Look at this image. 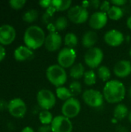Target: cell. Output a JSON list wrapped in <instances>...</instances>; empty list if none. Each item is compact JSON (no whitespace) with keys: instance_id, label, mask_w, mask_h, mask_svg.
I'll list each match as a JSON object with an SVG mask.
<instances>
[{"instance_id":"obj_39","label":"cell","mask_w":131,"mask_h":132,"mask_svg":"<svg viewBox=\"0 0 131 132\" xmlns=\"http://www.w3.org/2000/svg\"><path fill=\"white\" fill-rule=\"evenodd\" d=\"M117 132H128L127 131V129L123 126H119L117 128Z\"/></svg>"},{"instance_id":"obj_21","label":"cell","mask_w":131,"mask_h":132,"mask_svg":"<svg viewBox=\"0 0 131 132\" xmlns=\"http://www.w3.org/2000/svg\"><path fill=\"white\" fill-rule=\"evenodd\" d=\"M72 5L71 0H53L52 1V6L56 11H65L70 9Z\"/></svg>"},{"instance_id":"obj_32","label":"cell","mask_w":131,"mask_h":132,"mask_svg":"<svg viewBox=\"0 0 131 132\" xmlns=\"http://www.w3.org/2000/svg\"><path fill=\"white\" fill-rule=\"evenodd\" d=\"M110 8H111V6H110V2H108V1L103 2L100 4V12H104V13H107Z\"/></svg>"},{"instance_id":"obj_42","label":"cell","mask_w":131,"mask_h":132,"mask_svg":"<svg viewBox=\"0 0 131 132\" xmlns=\"http://www.w3.org/2000/svg\"><path fill=\"white\" fill-rule=\"evenodd\" d=\"M128 94H129V97L130 98V100H131V87H130V89H129V91H128Z\"/></svg>"},{"instance_id":"obj_7","label":"cell","mask_w":131,"mask_h":132,"mask_svg":"<svg viewBox=\"0 0 131 132\" xmlns=\"http://www.w3.org/2000/svg\"><path fill=\"white\" fill-rule=\"evenodd\" d=\"M81 104L80 102L75 97H71L64 102L62 106V114L64 117L72 119L76 118L80 112Z\"/></svg>"},{"instance_id":"obj_24","label":"cell","mask_w":131,"mask_h":132,"mask_svg":"<svg viewBox=\"0 0 131 132\" xmlns=\"http://www.w3.org/2000/svg\"><path fill=\"white\" fill-rule=\"evenodd\" d=\"M53 118H54L53 117V114H51V112L46 110H42L39 114V121L41 122V124H42V125H51Z\"/></svg>"},{"instance_id":"obj_8","label":"cell","mask_w":131,"mask_h":132,"mask_svg":"<svg viewBox=\"0 0 131 132\" xmlns=\"http://www.w3.org/2000/svg\"><path fill=\"white\" fill-rule=\"evenodd\" d=\"M68 19L75 24H82L87 21L89 13L86 9L81 5H75L71 7L67 13Z\"/></svg>"},{"instance_id":"obj_11","label":"cell","mask_w":131,"mask_h":132,"mask_svg":"<svg viewBox=\"0 0 131 132\" xmlns=\"http://www.w3.org/2000/svg\"><path fill=\"white\" fill-rule=\"evenodd\" d=\"M52 132H72L73 125L70 119L59 115L53 118L51 125Z\"/></svg>"},{"instance_id":"obj_14","label":"cell","mask_w":131,"mask_h":132,"mask_svg":"<svg viewBox=\"0 0 131 132\" xmlns=\"http://www.w3.org/2000/svg\"><path fill=\"white\" fill-rule=\"evenodd\" d=\"M124 36L121 32L117 29H111L106 32L104 35L105 43L110 46H118L123 43Z\"/></svg>"},{"instance_id":"obj_26","label":"cell","mask_w":131,"mask_h":132,"mask_svg":"<svg viewBox=\"0 0 131 132\" xmlns=\"http://www.w3.org/2000/svg\"><path fill=\"white\" fill-rule=\"evenodd\" d=\"M97 74H98V77L103 81L108 82L111 77V72L110 69L106 66L100 67L97 70Z\"/></svg>"},{"instance_id":"obj_31","label":"cell","mask_w":131,"mask_h":132,"mask_svg":"<svg viewBox=\"0 0 131 132\" xmlns=\"http://www.w3.org/2000/svg\"><path fill=\"white\" fill-rule=\"evenodd\" d=\"M25 3H26L25 0H10L8 2V4L11 6V8L16 10L22 9Z\"/></svg>"},{"instance_id":"obj_40","label":"cell","mask_w":131,"mask_h":132,"mask_svg":"<svg viewBox=\"0 0 131 132\" xmlns=\"http://www.w3.org/2000/svg\"><path fill=\"white\" fill-rule=\"evenodd\" d=\"M21 132H34V130L31 127H25L22 130Z\"/></svg>"},{"instance_id":"obj_20","label":"cell","mask_w":131,"mask_h":132,"mask_svg":"<svg viewBox=\"0 0 131 132\" xmlns=\"http://www.w3.org/2000/svg\"><path fill=\"white\" fill-rule=\"evenodd\" d=\"M85 68L82 63H77L73 65L69 70V75L72 78L79 80L84 76Z\"/></svg>"},{"instance_id":"obj_25","label":"cell","mask_w":131,"mask_h":132,"mask_svg":"<svg viewBox=\"0 0 131 132\" xmlns=\"http://www.w3.org/2000/svg\"><path fill=\"white\" fill-rule=\"evenodd\" d=\"M64 43L69 48L73 49L78 44V38L76 35H75L73 32L67 33L64 37Z\"/></svg>"},{"instance_id":"obj_41","label":"cell","mask_w":131,"mask_h":132,"mask_svg":"<svg viewBox=\"0 0 131 132\" xmlns=\"http://www.w3.org/2000/svg\"><path fill=\"white\" fill-rule=\"evenodd\" d=\"M127 27L131 30V15L127 19Z\"/></svg>"},{"instance_id":"obj_13","label":"cell","mask_w":131,"mask_h":132,"mask_svg":"<svg viewBox=\"0 0 131 132\" xmlns=\"http://www.w3.org/2000/svg\"><path fill=\"white\" fill-rule=\"evenodd\" d=\"M45 47L49 52L57 51L62 45V37L56 32H51L45 40Z\"/></svg>"},{"instance_id":"obj_19","label":"cell","mask_w":131,"mask_h":132,"mask_svg":"<svg viewBox=\"0 0 131 132\" xmlns=\"http://www.w3.org/2000/svg\"><path fill=\"white\" fill-rule=\"evenodd\" d=\"M129 115L127 107L124 104H117L113 110V116L117 120H123Z\"/></svg>"},{"instance_id":"obj_5","label":"cell","mask_w":131,"mask_h":132,"mask_svg":"<svg viewBox=\"0 0 131 132\" xmlns=\"http://www.w3.org/2000/svg\"><path fill=\"white\" fill-rule=\"evenodd\" d=\"M36 99L39 107L46 111L53 108L56 103L55 94L51 90L47 89L40 90L37 93Z\"/></svg>"},{"instance_id":"obj_2","label":"cell","mask_w":131,"mask_h":132,"mask_svg":"<svg viewBox=\"0 0 131 132\" xmlns=\"http://www.w3.org/2000/svg\"><path fill=\"white\" fill-rule=\"evenodd\" d=\"M46 37L45 32L41 27L31 26L25 29L23 40L27 47L31 50H36L44 45Z\"/></svg>"},{"instance_id":"obj_16","label":"cell","mask_w":131,"mask_h":132,"mask_svg":"<svg viewBox=\"0 0 131 132\" xmlns=\"http://www.w3.org/2000/svg\"><path fill=\"white\" fill-rule=\"evenodd\" d=\"M114 74L120 78L128 77L131 73V63L129 60H123L117 62L113 67Z\"/></svg>"},{"instance_id":"obj_38","label":"cell","mask_w":131,"mask_h":132,"mask_svg":"<svg viewBox=\"0 0 131 132\" xmlns=\"http://www.w3.org/2000/svg\"><path fill=\"white\" fill-rule=\"evenodd\" d=\"M5 108L8 109V104L3 100H0V111H2Z\"/></svg>"},{"instance_id":"obj_22","label":"cell","mask_w":131,"mask_h":132,"mask_svg":"<svg viewBox=\"0 0 131 132\" xmlns=\"http://www.w3.org/2000/svg\"><path fill=\"white\" fill-rule=\"evenodd\" d=\"M107 14L108 18H110L112 20L117 21V20L120 19L123 17L124 12L120 7L113 5V6H111V8L110 9V10L108 11V12Z\"/></svg>"},{"instance_id":"obj_6","label":"cell","mask_w":131,"mask_h":132,"mask_svg":"<svg viewBox=\"0 0 131 132\" xmlns=\"http://www.w3.org/2000/svg\"><path fill=\"white\" fill-rule=\"evenodd\" d=\"M76 59V53L74 49L66 47L62 49L57 56V61L63 68L72 67Z\"/></svg>"},{"instance_id":"obj_1","label":"cell","mask_w":131,"mask_h":132,"mask_svg":"<svg viewBox=\"0 0 131 132\" xmlns=\"http://www.w3.org/2000/svg\"><path fill=\"white\" fill-rule=\"evenodd\" d=\"M103 95L104 99L110 104H117L122 101L126 95V88L123 83L113 80L106 83Z\"/></svg>"},{"instance_id":"obj_15","label":"cell","mask_w":131,"mask_h":132,"mask_svg":"<svg viewBox=\"0 0 131 132\" xmlns=\"http://www.w3.org/2000/svg\"><path fill=\"white\" fill-rule=\"evenodd\" d=\"M108 21V16L107 13L102 12H96L91 15L89 19V25L93 29H100L103 28Z\"/></svg>"},{"instance_id":"obj_28","label":"cell","mask_w":131,"mask_h":132,"mask_svg":"<svg viewBox=\"0 0 131 132\" xmlns=\"http://www.w3.org/2000/svg\"><path fill=\"white\" fill-rule=\"evenodd\" d=\"M37 18H38V11L36 9H29L26 11L22 16L23 20L28 23L33 22L37 19Z\"/></svg>"},{"instance_id":"obj_37","label":"cell","mask_w":131,"mask_h":132,"mask_svg":"<svg viewBox=\"0 0 131 132\" xmlns=\"http://www.w3.org/2000/svg\"><path fill=\"white\" fill-rule=\"evenodd\" d=\"M100 1H98V0H93V1H91L90 2V6H92L93 8H94V9H97V8H100Z\"/></svg>"},{"instance_id":"obj_44","label":"cell","mask_w":131,"mask_h":132,"mask_svg":"<svg viewBox=\"0 0 131 132\" xmlns=\"http://www.w3.org/2000/svg\"><path fill=\"white\" fill-rule=\"evenodd\" d=\"M129 54H130V56H131V49L130 50V51H129Z\"/></svg>"},{"instance_id":"obj_34","label":"cell","mask_w":131,"mask_h":132,"mask_svg":"<svg viewBox=\"0 0 131 132\" xmlns=\"http://www.w3.org/2000/svg\"><path fill=\"white\" fill-rule=\"evenodd\" d=\"M110 3H111L113 5L120 7V6L125 5V4L127 3V1H125V0H113V1L110 2Z\"/></svg>"},{"instance_id":"obj_30","label":"cell","mask_w":131,"mask_h":132,"mask_svg":"<svg viewBox=\"0 0 131 132\" xmlns=\"http://www.w3.org/2000/svg\"><path fill=\"white\" fill-rule=\"evenodd\" d=\"M69 89L73 96H76L82 92V85L79 81L74 80L69 84Z\"/></svg>"},{"instance_id":"obj_43","label":"cell","mask_w":131,"mask_h":132,"mask_svg":"<svg viewBox=\"0 0 131 132\" xmlns=\"http://www.w3.org/2000/svg\"><path fill=\"white\" fill-rule=\"evenodd\" d=\"M128 119H129L130 122L131 123V111H130V112L129 113V115H128Z\"/></svg>"},{"instance_id":"obj_12","label":"cell","mask_w":131,"mask_h":132,"mask_svg":"<svg viewBox=\"0 0 131 132\" xmlns=\"http://www.w3.org/2000/svg\"><path fill=\"white\" fill-rule=\"evenodd\" d=\"M16 32L14 27L8 24L0 26V44L7 46L11 44L15 39Z\"/></svg>"},{"instance_id":"obj_17","label":"cell","mask_w":131,"mask_h":132,"mask_svg":"<svg viewBox=\"0 0 131 132\" xmlns=\"http://www.w3.org/2000/svg\"><path fill=\"white\" fill-rule=\"evenodd\" d=\"M33 55L34 53L32 50L29 49L26 46H20L17 47L13 53L15 60L20 62L30 60L33 57Z\"/></svg>"},{"instance_id":"obj_29","label":"cell","mask_w":131,"mask_h":132,"mask_svg":"<svg viewBox=\"0 0 131 132\" xmlns=\"http://www.w3.org/2000/svg\"><path fill=\"white\" fill-rule=\"evenodd\" d=\"M68 26V20L65 16H59L56 19L54 23V29L61 31L65 29Z\"/></svg>"},{"instance_id":"obj_36","label":"cell","mask_w":131,"mask_h":132,"mask_svg":"<svg viewBox=\"0 0 131 132\" xmlns=\"http://www.w3.org/2000/svg\"><path fill=\"white\" fill-rule=\"evenodd\" d=\"M5 55H6L5 49L4 46L0 44V62H2L5 59Z\"/></svg>"},{"instance_id":"obj_18","label":"cell","mask_w":131,"mask_h":132,"mask_svg":"<svg viewBox=\"0 0 131 132\" xmlns=\"http://www.w3.org/2000/svg\"><path fill=\"white\" fill-rule=\"evenodd\" d=\"M97 41V34L94 31H88L86 32L82 38V44L84 47L90 49L94 47L93 46L96 44Z\"/></svg>"},{"instance_id":"obj_3","label":"cell","mask_w":131,"mask_h":132,"mask_svg":"<svg viewBox=\"0 0 131 132\" xmlns=\"http://www.w3.org/2000/svg\"><path fill=\"white\" fill-rule=\"evenodd\" d=\"M46 74L49 82L57 87H63L67 80V74L65 69L59 64L49 66L46 70Z\"/></svg>"},{"instance_id":"obj_33","label":"cell","mask_w":131,"mask_h":132,"mask_svg":"<svg viewBox=\"0 0 131 132\" xmlns=\"http://www.w3.org/2000/svg\"><path fill=\"white\" fill-rule=\"evenodd\" d=\"M39 4L42 8L49 9L52 6V1L51 0H42L39 2Z\"/></svg>"},{"instance_id":"obj_9","label":"cell","mask_w":131,"mask_h":132,"mask_svg":"<svg viewBox=\"0 0 131 132\" xmlns=\"http://www.w3.org/2000/svg\"><path fill=\"white\" fill-rule=\"evenodd\" d=\"M83 101L91 108H99L103 104V95L99 90L89 89L83 94Z\"/></svg>"},{"instance_id":"obj_10","label":"cell","mask_w":131,"mask_h":132,"mask_svg":"<svg viewBox=\"0 0 131 132\" xmlns=\"http://www.w3.org/2000/svg\"><path fill=\"white\" fill-rule=\"evenodd\" d=\"M8 111L12 117L21 118L25 116L27 108L25 103L21 98L16 97L8 103Z\"/></svg>"},{"instance_id":"obj_23","label":"cell","mask_w":131,"mask_h":132,"mask_svg":"<svg viewBox=\"0 0 131 132\" xmlns=\"http://www.w3.org/2000/svg\"><path fill=\"white\" fill-rule=\"evenodd\" d=\"M56 97L61 100V101H66L67 100L70 99L71 97H73L72 94L69 90V88L66 87H56Z\"/></svg>"},{"instance_id":"obj_27","label":"cell","mask_w":131,"mask_h":132,"mask_svg":"<svg viewBox=\"0 0 131 132\" xmlns=\"http://www.w3.org/2000/svg\"><path fill=\"white\" fill-rule=\"evenodd\" d=\"M83 78H84V83L87 86H93L97 82V75L95 72L92 70L86 71Z\"/></svg>"},{"instance_id":"obj_4","label":"cell","mask_w":131,"mask_h":132,"mask_svg":"<svg viewBox=\"0 0 131 132\" xmlns=\"http://www.w3.org/2000/svg\"><path fill=\"white\" fill-rule=\"evenodd\" d=\"M103 60V52L100 48L93 47L89 49L84 56L86 64L91 69L97 68Z\"/></svg>"},{"instance_id":"obj_35","label":"cell","mask_w":131,"mask_h":132,"mask_svg":"<svg viewBox=\"0 0 131 132\" xmlns=\"http://www.w3.org/2000/svg\"><path fill=\"white\" fill-rule=\"evenodd\" d=\"M52 128L50 125H42L39 128L38 132H51Z\"/></svg>"}]
</instances>
